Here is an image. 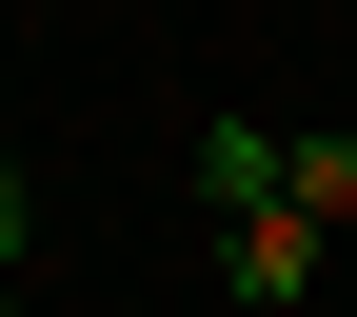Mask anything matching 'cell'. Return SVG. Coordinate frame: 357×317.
I'll use <instances>...</instances> for the list:
<instances>
[{"label":"cell","instance_id":"6da1fadb","mask_svg":"<svg viewBox=\"0 0 357 317\" xmlns=\"http://www.w3.org/2000/svg\"><path fill=\"white\" fill-rule=\"evenodd\" d=\"M218 278H238V297H318V218H298V199H238V218H218Z\"/></svg>","mask_w":357,"mask_h":317},{"label":"cell","instance_id":"7a4b0ae2","mask_svg":"<svg viewBox=\"0 0 357 317\" xmlns=\"http://www.w3.org/2000/svg\"><path fill=\"white\" fill-rule=\"evenodd\" d=\"M199 199H218V218L278 199V119H199Z\"/></svg>","mask_w":357,"mask_h":317},{"label":"cell","instance_id":"3957f363","mask_svg":"<svg viewBox=\"0 0 357 317\" xmlns=\"http://www.w3.org/2000/svg\"><path fill=\"white\" fill-rule=\"evenodd\" d=\"M278 199L318 218V238H357V139H278Z\"/></svg>","mask_w":357,"mask_h":317},{"label":"cell","instance_id":"277c9868","mask_svg":"<svg viewBox=\"0 0 357 317\" xmlns=\"http://www.w3.org/2000/svg\"><path fill=\"white\" fill-rule=\"evenodd\" d=\"M20 238H40V199H20V139H0V278H20Z\"/></svg>","mask_w":357,"mask_h":317}]
</instances>
